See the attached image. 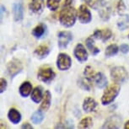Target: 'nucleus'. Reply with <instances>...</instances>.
I'll return each instance as SVG.
<instances>
[{"label":"nucleus","instance_id":"obj_1","mask_svg":"<svg viewBox=\"0 0 129 129\" xmlns=\"http://www.w3.org/2000/svg\"><path fill=\"white\" fill-rule=\"evenodd\" d=\"M76 12L71 5H64L60 12L59 21L61 25L66 28L74 25L76 21Z\"/></svg>","mask_w":129,"mask_h":129},{"label":"nucleus","instance_id":"obj_2","mask_svg":"<svg viewBox=\"0 0 129 129\" xmlns=\"http://www.w3.org/2000/svg\"><path fill=\"white\" fill-rule=\"evenodd\" d=\"M121 87L117 83L112 84L110 86H108L104 91L103 95L101 97V103L103 106H107L115 101V99L117 97L118 94L120 93Z\"/></svg>","mask_w":129,"mask_h":129},{"label":"nucleus","instance_id":"obj_3","mask_svg":"<svg viewBox=\"0 0 129 129\" xmlns=\"http://www.w3.org/2000/svg\"><path fill=\"white\" fill-rule=\"evenodd\" d=\"M55 73L52 68L48 66H43L39 69L37 73V78L39 80L44 83H50L55 78Z\"/></svg>","mask_w":129,"mask_h":129},{"label":"nucleus","instance_id":"obj_4","mask_svg":"<svg viewBox=\"0 0 129 129\" xmlns=\"http://www.w3.org/2000/svg\"><path fill=\"white\" fill-rule=\"evenodd\" d=\"M111 77L115 83L121 84L127 79V72L123 67H114L111 70Z\"/></svg>","mask_w":129,"mask_h":129},{"label":"nucleus","instance_id":"obj_5","mask_svg":"<svg viewBox=\"0 0 129 129\" xmlns=\"http://www.w3.org/2000/svg\"><path fill=\"white\" fill-rule=\"evenodd\" d=\"M72 65L71 57L66 53H60L57 57V69L61 71H66L69 69Z\"/></svg>","mask_w":129,"mask_h":129},{"label":"nucleus","instance_id":"obj_6","mask_svg":"<svg viewBox=\"0 0 129 129\" xmlns=\"http://www.w3.org/2000/svg\"><path fill=\"white\" fill-rule=\"evenodd\" d=\"M77 16L79 22L81 24H88L92 20V15L90 11L84 4L81 5L78 9Z\"/></svg>","mask_w":129,"mask_h":129},{"label":"nucleus","instance_id":"obj_7","mask_svg":"<svg viewBox=\"0 0 129 129\" xmlns=\"http://www.w3.org/2000/svg\"><path fill=\"white\" fill-rule=\"evenodd\" d=\"M7 69H8L9 75H10L12 78H14L22 71V69H23L22 63H21V62L19 60L14 58V59L11 60L10 62L8 63Z\"/></svg>","mask_w":129,"mask_h":129},{"label":"nucleus","instance_id":"obj_8","mask_svg":"<svg viewBox=\"0 0 129 129\" xmlns=\"http://www.w3.org/2000/svg\"><path fill=\"white\" fill-rule=\"evenodd\" d=\"M13 11L14 19L15 21H20L23 19L24 17V5L23 0H16L13 4Z\"/></svg>","mask_w":129,"mask_h":129},{"label":"nucleus","instance_id":"obj_9","mask_svg":"<svg viewBox=\"0 0 129 129\" xmlns=\"http://www.w3.org/2000/svg\"><path fill=\"white\" fill-rule=\"evenodd\" d=\"M73 40V34L69 31H61L58 33V47L61 49L66 48Z\"/></svg>","mask_w":129,"mask_h":129},{"label":"nucleus","instance_id":"obj_10","mask_svg":"<svg viewBox=\"0 0 129 129\" xmlns=\"http://www.w3.org/2000/svg\"><path fill=\"white\" fill-rule=\"evenodd\" d=\"M74 54L75 58L80 62H84L88 59V52L82 44H78L74 48Z\"/></svg>","mask_w":129,"mask_h":129},{"label":"nucleus","instance_id":"obj_11","mask_svg":"<svg viewBox=\"0 0 129 129\" xmlns=\"http://www.w3.org/2000/svg\"><path fill=\"white\" fill-rule=\"evenodd\" d=\"M44 0H31L29 4V9L35 14H41L44 9Z\"/></svg>","mask_w":129,"mask_h":129},{"label":"nucleus","instance_id":"obj_12","mask_svg":"<svg viewBox=\"0 0 129 129\" xmlns=\"http://www.w3.org/2000/svg\"><path fill=\"white\" fill-rule=\"evenodd\" d=\"M93 82L99 89H103L107 85V79L102 73H95L93 79Z\"/></svg>","mask_w":129,"mask_h":129},{"label":"nucleus","instance_id":"obj_13","mask_svg":"<svg viewBox=\"0 0 129 129\" xmlns=\"http://www.w3.org/2000/svg\"><path fill=\"white\" fill-rule=\"evenodd\" d=\"M97 102L91 97H86L83 103V109L85 112H92L96 109Z\"/></svg>","mask_w":129,"mask_h":129},{"label":"nucleus","instance_id":"obj_14","mask_svg":"<svg viewBox=\"0 0 129 129\" xmlns=\"http://www.w3.org/2000/svg\"><path fill=\"white\" fill-rule=\"evenodd\" d=\"M111 36H112V33H111V30H109V29H105L104 30H96L94 31L93 37L95 39H101L103 42H105V41H108L109 39L111 37Z\"/></svg>","mask_w":129,"mask_h":129},{"label":"nucleus","instance_id":"obj_15","mask_svg":"<svg viewBox=\"0 0 129 129\" xmlns=\"http://www.w3.org/2000/svg\"><path fill=\"white\" fill-rule=\"evenodd\" d=\"M121 119L117 116H111L105 122L103 128H119L121 127Z\"/></svg>","mask_w":129,"mask_h":129},{"label":"nucleus","instance_id":"obj_16","mask_svg":"<svg viewBox=\"0 0 129 129\" xmlns=\"http://www.w3.org/2000/svg\"><path fill=\"white\" fill-rule=\"evenodd\" d=\"M32 84H30L29 81H25L22 83V84L20 85L19 89V94L22 97H28L30 94V93L32 92Z\"/></svg>","mask_w":129,"mask_h":129},{"label":"nucleus","instance_id":"obj_17","mask_svg":"<svg viewBox=\"0 0 129 129\" xmlns=\"http://www.w3.org/2000/svg\"><path fill=\"white\" fill-rule=\"evenodd\" d=\"M49 53H50V48L46 45L39 46L35 50V55L39 59H43V58L47 57Z\"/></svg>","mask_w":129,"mask_h":129},{"label":"nucleus","instance_id":"obj_18","mask_svg":"<svg viewBox=\"0 0 129 129\" xmlns=\"http://www.w3.org/2000/svg\"><path fill=\"white\" fill-rule=\"evenodd\" d=\"M8 117H9V120L13 124H18L19 121H21V114L19 113V111H17L16 109L11 108L10 110L9 111Z\"/></svg>","mask_w":129,"mask_h":129},{"label":"nucleus","instance_id":"obj_19","mask_svg":"<svg viewBox=\"0 0 129 129\" xmlns=\"http://www.w3.org/2000/svg\"><path fill=\"white\" fill-rule=\"evenodd\" d=\"M51 101H52V95L49 90H46L44 96L42 99V103L41 105V109L40 110L43 111H47L51 106Z\"/></svg>","mask_w":129,"mask_h":129},{"label":"nucleus","instance_id":"obj_20","mask_svg":"<svg viewBox=\"0 0 129 129\" xmlns=\"http://www.w3.org/2000/svg\"><path fill=\"white\" fill-rule=\"evenodd\" d=\"M43 99L42 95V88L41 86L36 87L31 92V100L35 102V103H39L41 100Z\"/></svg>","mask_w":129,"mask_h":129},{"label":"nucleus","instance_id":"obj_21","mask_svg":"<svg viewBox=\"0 0 129 129\" xmlns=\"http://www.w3.org/2000/svg\"><path fill=\"white\" fill-rule=\"evenodd\" d=\"M47 30V26L44 24H40L37 26H36L35 28L32 30V35L33 36H35L36 38H41L42 36H44V34L46 33Z\"/></svg>","mask_w":129,"mask_h":129},{"label":"nucleus","instance_id":"obj_22","mask_svg":"<svg viewBox=\"0 0 129 129\" xmlns=\"http://www.w3.org/2000/svg\"><path fill=\"white\" fill-rule=\"evenodd\" d=\"M117 27L121 30H124L129 27V15H121L117 21Z\"/></svg>","mask_w":129,"mask_h":129},{"label":"nucleus","instance_id":"obj_23","mask_svg":"<svg viewBox=\"0 0 129 129\" xmlns=\"http://www.w3.org/2000/svg\"><path fill=\"white\" fill-rule=\"evenodd\" d=\"M85 43H86L87 48L90 51L92 55L95 56V55L98 54L100 52H101V50H100L98 47H96L95 46H94V42L93 38H91V37L87 38L86 41H85Z\"/></svg>","mask_w":129,"mask_h":129},{"label":"nucleus","instance_id":"obj_24","mask_svg":"<svg viewBox=\"0 0 129 129\" xmlns=\"http://www.w3.org/2000/svg\"><path fill=\"white\" fill-rule=\"evenodd\" d=\"M90 80L89 79H87L86 77L84 78H81V79H79V86L81 89H83L84 90H87V91H90Z\"/></svg>","mask_w":129,"mask_h":129},{"label":"nucleus","instance_id":"obj_25","mask_svg":"<svg viewBox=\"0 0 129 129\" xmlns=\"http://www.w3.org/2000/svg\"><path fill=\"white\" fill-rule=\"evenodd\" d=\"M118 51H119V47L117 46L115 44H112V45L108 46V47H106L105 54H106V57H112V56L116 55V53L118 52Z\"/></svg>","mask_w":129,"mask_h":129},{"label":"nucleus","instance_id":"obj_26","mask_svg":"<svg viewBox=\"0 0 129 129\" xmlns=\"http://www.w3.org/2000/svg\"><path fill=\"white\" fill-rule=\"evenodd\" d=\"M93 125V120L90 116H87V117H84V119H82L81 121H79V126L78 127L79 128H89L92 126Z\"/></svg>","mask_w":129,"mask_h":129},{"label":"nucleus","instance_id":"obj_27","mask_svg":"<svg viewBox=\"0 0 129 129\" xmlns=\"http://www.w3.org/2000/svg\"><path fill=\"white\" fill-rule=\"evenodd\" d=\"M44 119V114L41 112V110L36 111V112L33 113V115L31 116V121L34 124H39Z\"/></svg>","mask_w":129,"mask_h":129},{"label":"nucleus","instance_id":"obj_28","mask_svg":"<svg viewBox=\"0 0 129 129\" xmlns=\"http://www.w3.org/2000/svg\"><path fill=\"white\" fill-rule=\"evenodd\" d=\"M61 0H47V6L51 11H56L59 7Z\"/></svg>","mask_w":129,"mask_h":129},{"label":"nucleus","instance_id":"obj_29","mask_svg":"<svg viewBox=\"0 0 129 129\" xmlns=\"http://www.w3.org/2000/svg\"><path fill=\"white\" fill-rule=\"evenodd\" d=\"M125 9H126V6L122 2V0H119V2L117 3V4H116V11H117V13L120 14H122L124 10H125Z\"/></svg>","mask_w":129,"mask_h":129},{"label":"nucleus","instance_id":"obj_30","mask_svg":"<svg viewBox=\"0 0 129 129\" xmlns=\"http://www.w3.org/2000/svg\"><path fill=\"white\" fill-rule=\"evenodd\" d=\"M6 88H7V81L5 79L2 78L1 80H0V92L4 93V92L5 91Z\"/></svg>","mask_w":129,"mask_h":129},{"label":"nucleus","instance_id":"obj_31","mask_svg":"<svg viewBox=\"0 0 129 129\" xmlns=\"http://www.w3.org/2000/svg\"><path fill=\"white\" fill-rule=\"evenodd\" d=\"M120 51L124 54H126V53H127L129 52V46L126 45V44H122L121 45L120 47Z\"/></svg>","mask_w":129,"mask_h":129},{"label":"nucleus","instance_id":"obj_32","mask_svg":"<svg viewBox=\"0 0 129 129\" xmlns=\"http://www.w3.org/2000/svg\"><path fill=\"white\" fill-rule=\"evenodd\" d=\"M23 129H32L33 127H32V126H30V124L29 123H24L23 125H22V126H21Z\"/></svg>","mask_w":129,"mask_h":129},{"label":"nucleus","instance_id":"obj_33","mask_svg":"<svg viewBox=\"0 0 129 129\" xmlns=\"http://www.w3.org/2000/svg\"><path fill=\"white\" fill-rule=\"evenodd\" d=\"M73 3V0H65L64 5H71Z\"/></svg>","mask_w":129,"mask_h":129},{"label":"nucleus","instance_id":"obj_34","mask_svg":"<svg viewBox=\"0 0 129 129\" xmlns=\"http://www.w3.org/2000/svg\"><path fill=\"white\" fill-rule=\"evenodd\" d=\"M124 128L125 129H129V121H127L124 125Z\"/></svg>","mask_w":129,"mask_h":129},{"label":"nucleus","instance_id":"obj_35","mask_svg":"<svg viewBox=\"0 0 129 129\" xmlns=\"http://www.w3.org/2000/svg\"><path fill=\"white\" fill-rule=\"evenodd\" d=\"M82 1H84V3H86L87 4H90L92 3V0H82Z\"/></svg>","mask_w":129,"mask_h":129},{"label":"nucleus","instance_id":"obj_36","mask_svg":"<svg viewBox=\"0 0 129 129\" xmlns=\"http://www.w3.org/2000/svg\"><path fill=\"white\" fill-rule=\"evenodd\" d=\"M128 38H129V35H128Z\"/></svg>","mask_w":129,"mask_h":129}]
</instances>
